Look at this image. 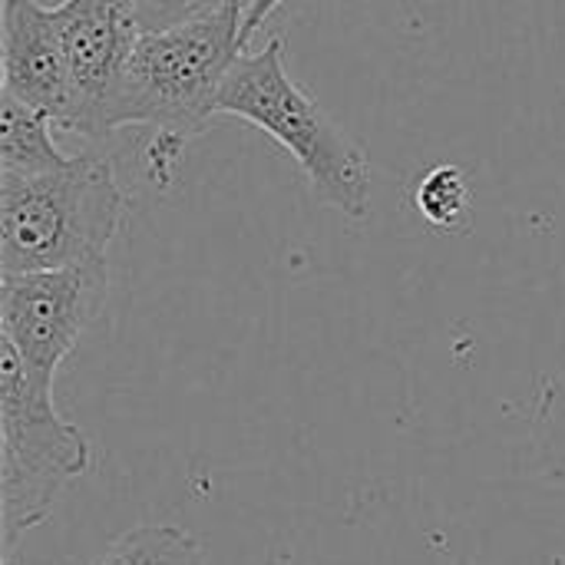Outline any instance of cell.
Returning <instances> with one entry per match:
<instances>
[{
	"label": "cell",
	"instance_id": "277c9868",
	"mask_svg": "<svg viewBox=\"0 0 565 565\" xmlns=\"http://www.w3.org/2000/svg\"><path fill=\"white\" fill-rule=\"evenodd\" d=\"M93 463L86 434L60 417L53 384L33 377L0 341V526L7 550L46 523L70 480Z\"/></svg>",
	"mask_w": 565,
	"mask_h": 565
},
{
	"label": "cell",
	"instance_id": "30bf717a",
	"mask_svg": "<svg viewBox=\"0 0 565 565\" xmlns=\"http://www.w3.org/2000/svg\"><path fill=\"white\" fill-rule=\"evenodd\" d=\"M414 209L434 228H457L470 209V182L460 166H434L414 185Z\"/></svg>",
	"mask_w": 565,
	"mask_h": 565
},
{
	"label": "cell",
	"instance_id": "52a82bcc",
	"mask_svg": "<svg viewBox=\"0 0 565 565\" xmlns=\"http://www.w3.org/2000/svg\"><path fill=\"white\" fill-rule=\"evenodd\" d=\"M3 93L66 129L73 113V79L53 7L36 0H7Z\"/></svg>",
	"mask_w": 565,
	"mask_h": 565
},
{
	"label": "cell",
	"instance_id": "4fadbf2b",
	"mask_svg": "<svg viewBox=\"0 0 565 565\" xmlns=\"http://www.w3.org/2000/svg\"><path fill=\"white\" fill-rule=\"evenodd\" d=\"M291 0H248L245 3V13H242V33H238V43L242 50H248V43L255 40V33Z\"/></svg>",
	"mask_w": 565,
	"mask_h": 565
},
{
	"label": "cell",
	"instance_id": "8fae6325",
	"mask_svg": "<svg viewBox=\"0 0 565 565\" xmlns=\"http://www.w3.org/2000/svg\"><path fill=\"white\" fill-rule=\"evenodd\" d=\"M533 444L546 480L565 490V381H553L540 391L533 414Z\"/></svg>",
	"mask_w": 565,
	"mask_h": 565
},
{
	"label": "cell",
	"instance_id": "5b68a950",
	"mask_svg": "<svg viewBox=\"0 0 565 565\" xmlns=\"http://www.w3.org/2000/svg\"><path fill=\"white\" fill-rule=\"evenodd\" d=\"M109 295L106 258L3 275L0 281V324L3 341L13 344L23 367L53 384L60 364L73 354L83 331L99 318Z\"/></svg>",
	"mask_w": 565,
	"mask_h": 565
},
{
	"label": "cell",
	"instance_id": "7c38bea8",
	"mask_svg": "<svg viewBox=\"0 0 565 565\" xmlns=\"http://www.w3.org/2000/svg\"><path fill=\"white\" fill-rule=\"evenodd\" d=\"M228 7H235V0H136V17L139 30H169L215 17Z\"/></svg>",
	"mask_w": 565,
	"mask_h": 565
},
{
	"label": "cell",
	"instance_id": "3957f363",
	"mask_svg": "<svg viewBox=\"0 0 565 565\" xmlns=\"http://www.w3.org/2000/svg\"><path fill=\"white\" fill-rule=\"evenodd\" d=\"M122 215L126 192L99 152L43 175H0V268L23 275L106 258Z\"/></svg>",
	"mask_w": 565,
	"mask_h": 565
},
{
	"label": "cell",
	"instance_id": "9c48e42d",
	"mask_svg": "<svg viewBox=\"0 0 565 565\" xmlns=\"http://www.w3.org/2000/svg\"><path fill=\"white\" fill-rule=\"evenodd\" d=\"M89 565H205V546L175 523H146L122 533Z\"/></svg>",
	"mask_w": 565,
	"mask_h": 565
},
{
	"label": "cell",
	"instance_id": "ba28073f",
	"mask_svg": "<svg viewBox=\"0 0 565 565\" xmlns=\"http://www.w3.org/2000/svg\"><path fill=\"white\" fill-rule=\"evenodd\" d=\"M50 119L10 93L0 96V175H43L70 162L50 132Z\"/></svg>",
	"mask_w": 565,
	"mask_h": 565
},
{
	"label": "cell",
	"instance_id": "7a4b0ae2",
	"mask_svg": "<svg viewBox=\"0 0 565 565\" xmlns=\"http://www.w3.org/2000/svg\"><path fill=\"white\" fill-rule=\"evenodd\" d=\"M215 116H235L275 139L308 175L315 195L341 215L361 222L371 212L367 152L298 86L285 66V40L271 36L255 53H242L225 73Z\"/></svg>",
	"mask_w": 565,
	"mask_h": 565
},
{
	"label": "cell",
	"instance_id": "6da1fadb",
	"mask_svg": "<svg viewBox=\"0 0 565 565\" xmlns=\"http://www.w3.org/2000/svg\"><path fill=\"white\" fill-rule=\"evenodd\" d=\"M238 33L242 10L235 7L195 23L139 33L109 99L106 129H156L146 152V172L156 185L169 182L185 142L215 116L225 73L245 53Z\"/></svg>",
	"mask_w": 565,
	"mask_h": 565
},
{
	"label": "cell",
	"instance_id": "5bb4252c",
	"mask_svg": "<svg viewBox=\"0 0 565 565\" xmlns=\"http://www.w3.org/2000/svg\"><path fill=\"white\" fill-rule=\"evenodd\" d=\"M245 3H248V0H235V7H238L242 13H245Z\"/></svg>",
	"mask_w": 565,
	"mask_h": 565
},
{
	"label": "cell",
	"instance_id": "8992f818",
	"mask_svg": "<svg viewBox=\"0 0 565 565\" xmlns=\"http://www.w3.org/2000/svg\"><path fill=\"white\" fill-rule=\"evenodd\" d=\"M53 13L73 79V113L66 132L89 142L106 139L109 99L142 33L136 0H60Z\"/></svg>",
	"mask_w": 565,
	"mask_h": 565
}]
</instances>
